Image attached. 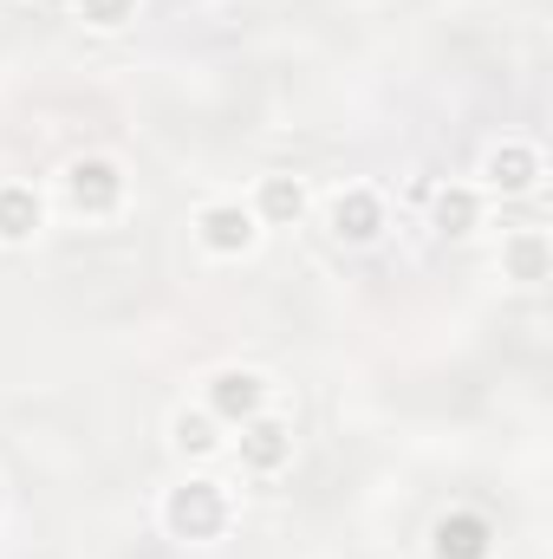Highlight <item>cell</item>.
<instances>
[{"label": "cell", "mask_w": 553, "mask_h": 559, "mask_svg": "<svg viewBox=\"0 0 553 559\" xmlns=\"http://www.w3.org/2000/svg\"><path fill=\"white\" fill-rule=\"evenodd\" d=\"M222 521H228V501H222L215 481H189V488L169 495V527H176L183 540H215Z\"/></svg>", "instance_id": "obj_1"}, {"label": "cell", "mask_w": 553, "mask_h": 559, "mask_svg": "<svg viewBox=\"0 0 553 559\" xmlns=\"http://www.w3.org/2000/svg\"><path fill=\"white\" fill-rule=\"evenodd\" d=\"M66 189H72V209H85V215H111L118 195H125V176H118L105 156H85V163H72Z\"/></svg>", "instance_id": "obj_2"}, {"label": "cell", "mask_w": 553, "mask_h": 559, "mask_svg": "<svg viewBox=\"0 0 553 559\" xmlns=\"http://www.w3.org/2000/svg\"><path fill=\"white\" fill-rule=\"evenodd\" d=\"M495 527L482 514H443L436 521V559H489Z\"/></svg>", "instance_id": "obj_3"}, {"label": "cell", "mask_w": 553, "mask_h": 559, "mask_svg": "<svg viewBox=\"0 0 553 559\" xmlns=\"http://www.w3.org/2000/svg\"><path fill=\"white\" fill-rule=\"evenodd\" d=\"M261 397H268V384H261L255 371H222V378L209 384V404H215V417H228V423L261 417Z\"/></svg>", "instance_id": "obj_4"}, {"label": "cell", "mask_w": 553, "mask_h": 559, "mask_svg": "<svg viewBox=\"0 0 553 559\" xmlns=\"http://www.w3.org/2000/svg\"><path fill=\"white\" fill-rule=\"evenodd\" d=\"M286 449H293V436L274 417H248V429H242V462L255 475H274L280 462H286Z\"/></svg>", "instance_id": "obj_5"}, {"label": "cell", "mask_w": 553, "mask_h": 559, "mask_svg": "<svg viewBox=\"0 0 553 559\" xmlns=\"http://www.w3.org/2000/svg\"><path fill=\"white\" fill-rule=\"evenodd\" d=\"M332 228H339L345 241H372V235L385 228V209H378V195H372V189H345V195L332 202Z\"/></svg>", "instance_id": "obj_6"}, {"label": "cell", "mask_w": 553, "mask_h": 559, "mask_svg": "<svg viewBox=\"0 0 553 559\" xmlns=\"http://www.w3.org/2000/svg\"><path fill=\"white\" fill-rule=\"evenodd\" d=\"M202 241H209L215 254H242V248L255 241L248 209H228V202H222V209H209V215H202Z\"/></svg>", "instance_id": "obj_7"}, {"label": "cell", "mask_w": 553, "mask_h": 559, "mask_svg": "<svg viewBox=\"0 0 553 559\" xmlns=\"http://www.w3.org/2000/svg\"><path fill=\"white\" fill-rule=\"evenodd\" d=\"M534 176H541V156H534L528 143H502V150L489 156V182H495V189H528Z\"/></svg>", "instance_id": "obj_8"}, {"label": "cell", "mask_w": 553, "mask_h": 559, "mask_svg": "<svg viewBox=\"0 0 553 559\" xmlns=\"http://www.w3.org/2000/svg\"><path fill=\"white\" fill-rule=\"evenodd\" d=\"M33 228H39V195L20 189V182H7L0 189V241H26Z\"/></svg>", "instance_id": "obj_9"}, {"label": "cell", "mask_w": 553, "mask_h": 559, "mask_svg": "<svg viewBox=\"0 0 553 559\" xmlns=\"http://www.w3.org/2000/svg\"><path fill=\"white\" fill-rule=\"evenodd\" d=\"M261 215H268V222H299V215H306V189H299L293 176H268V182H261Z\"/></svg>", "instance_id": "obj_10"}, {"label": "cell", "mask_w": 553, "mask_h": 559, "mask_svg": "<svg viewBox=\"0 0 553 559\" xmlns=\"http://www.w3.org/2000/svg\"><path fill=\"white\" fill-rule=\"evenodd\" d=\"M436 228L443 235H469L475 228V195L469 189H443L436 195Z\"/></svg>", "instance_id": "obj_11"}, {"label": "cell", "mask_w": 553, "mask_h": 559, "mask_svg": "<svg viewBox=\"0 0 553 559\" xmlns=\"http://www.w3.org/2000/svg\"><path fill=\"white\" fill-rule=\"evenodd\" d=\"M508 261H515V274L521 280H541L548 274V241H541V235H521V241L508 248Z\"/></svg>", "instance_id": "obj_12"}, {"label": "cell", "mask_w": 553, "mask_h": 559, "mask_svg": "<svg viewBox=\"0 0 553 559\" xmlns=\"http://www.w3.org/2000/svg\"><path fill=\"white\" fill-rule=\"evenodd\" d=\"M176 442H183L189 455H209V449H215V423L209 417H176Z\"/></svg>", "instance_id": "obj_13"}, {"label": "cell", "mask_w": 553, "mask_h": 559, "mask_svg": "<svg viewBox=\"0 0 553 559\" xmlns=\"http://www.w3.org/2000/svg\"><path fill=\"white\" fill-rule=\"evenodd\" d=\"M79 13H85L92 26H125V20L138 13V0H79Z\"/></svg>", "instance_id": "obj_14"}]
</instances>
